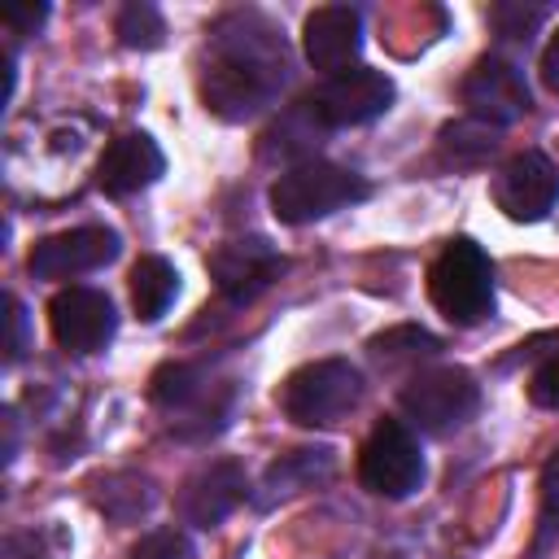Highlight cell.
<instances>
[{
    "label": "cell",
    "instance_id": "cell-23",
    "mask_svg": "<svg viewBox=\"0 0 559 559\" xmlns=\"http://www.w3.org/2000/svg\"><path fill=\"white\" fill-rule=\"evenodd\" d=\"M131 559H192V542L183 528H157V533L140 537Z\"/></svg>",
    "mask_w": 559,
    "mask_h": 559
},
{
    "label": "cell",
    "instance_id": "cell-3",
    "mask_svg": "<svg viewBox=\"0 0 559 559\" xmlns=\"http://www.w3.org/2000/svg\"><path fill=\"white\" fill-rule=\"evenodd\" d=\"M428 297L454 328H476L493 314V262L489 253L459 236L428 266Z\"/></svg>",
    "mask_w": 559,
    "mask_h": 559
},
{
    "label": "cell",
    "instance_id": "cell-16",
    "mask_svg": "<svg viewBox=\"0 0 559 559\" xmlns=\"http://www.w3.org/2000/svg\"><path fill=\"white\" fill-rule=\"evenodd\" d=\"M332 467H336V459H332V450H288V454H280L271 467H266V476H262V493H258V507H271V502H280V498H293V493H301V489H310V485H319V480H328L332 476Z\"/></svg>",
    "mask_w": 559,
    "mask_h": 559
},
{
    "label": "cell",
    "instance_id": "cell-26",
    "mask_svg": "<svg viewBox=\"0 0 559 559\" xmlns=\"http://www.w3.org/2000/svg\"><path fill=\"white\" fill-rule=\"evenodd\" d=\"M489 17H493V26H498L502 35H520V39H528V31L546 17V9H542V4H528V9H524V4H498Z\"/></svg>",
    "mask_w": 559,
    "mask_h": 559
},
{
    "label": "cell",
    "instance_id": "cell-29",
    "mask_svg": "<svg viewBox=\"0 0 559 559\" xmlns=\"http://www.w3.org/2000/svg\"><path fill=\"white\" fill-rule=\"evenodd\" d=\"M542 79H546L550 92H559V31L550 35V44H546V52H542Z\"/></svg>",
    "mask_w": 559,
    "mask_h": 559
},
{
    "label": "cell",
    "instance_id": "cell-17",
    "mask_svg": "<svg viewBox=\"0 0 559 559\" xmlns=\"http://www.w3.org/2000/svg\"><path fill=\"white\" fill-rule=\"evenodd\" d=\"M148 397H153V406H162L170 415H183V411L205 415L210 411V380L192 362H166V367L153 371Z\"/></svg>",
    "mask_w": 559,
    "mask_h": 559
},
{
    "label": "cell",
    "instance_id": "cell-9",
    "mask_svg": "<svg viewBox=\"0 0 559 559\" xmlns=\"http://www.w3.org/2000/svg\"><path fill=\"white\" fill-rule=\"evenodd\" d=\"M48 323H52V336L61 349L70 354H96L114 341L118 332V314H114V301L100 293V288H61L48 306Z\"/></svg>",
    "mask_w": 559,
    "mask_h": 559
},
{
    "label": "cell",
    "instance_id": "cell-8",
    "mask_svg": "<svg viewBox=\"0 0 559 559\" xmlns=\"http://www.w3.org/2000/svg\"><path fill=\"white\" fill-rule=\"evenodd\" d=\"M463 105L485 127H511L528 114V83L515 61L507 57H480L472 74L463 79Z\"/></svg>",
    "mask_w": 559,
    "mask_h": 559
},
{
    "label": "cell",
    "instance_id": "cell-19",
    "mask_svg": "<svg viewBox=\"0 0 559 559\" xmlns=\"http://www.w3.org/2000/svg\"><path fill=\"white\" fill-rule=\"evenodd\" d=\"M157 502V489L148 476L140 472H114L105 480H96V507L114 520V524H131L140 515H148V507Z\"/></svg>",
    "mask_w": 559,
    "mask_h": 559
},
{
    "label": "cell",
    "instance_id": "cell-18",
    "mask_svg": "<svg viewBox=\"0 0 559 559\" xmlns=\"http://www.w3.org/2000/svg\"><path fill=\"white\" fill-rule=\"evenodd\" d=\"M175 293H179V271H175L166 258L144 253V258L131 266V306H135V314H140L144 323L162 319L166 306L175 301Z\"/></svg>",
    "mask_w": 559,
    "mask_h": 559
},
{
    "label": "cell",
    "instance_id": "cell-6",
    "mask_svg": "<svg viewBox=\"0 0 559 559\" xmlns=\"http://www.w3.org/2000/svg\"><path fill=\"white\" fill-rule=\"evenodd\" d=\"M480 406V384L463 367H432L406 380L402 389V411L424 428V432H450L467 424Z\"/></svg>",
    "mask_w": 559,
    "mask_h": 559
},
{
    "label": "cell",
    "instance_id": "cell-13",
    "mask_svg": "<svg viewBox=\"0 0 559 559\" xmlns=\"http://www.w3.org/2000/svg\"><path fill=\"white\" fill-rule=\"evenodd\" d=\"M245 489H249L245 467L236 459H214V463H205L201 472H192L183 480V489L175 498V511L192 528H214L245 502Z\"/></svg>",
    "mask_w": 559,
    "mask_h": 559
},
{
    "label": "cell",
    "instance_id": "cell-20",
    "mask_svg": "<svg viewBox=\"0 0 559 559\" xmlns=\"http://www.w3.org/2000/svg\"><path fill=\"white\" fill-rule=\"evenodd\" d=\"M493 148H498V127H485L476 118H463V122H445L441 127V153L454 166H480Z\"/></svg>",
    "mask_w": 559,
    "mask_h": 559
},
{
    "label": "cell",
    "instance_id": "cell-21",
    "mask_svg": "<svg viewBox=\"0 0 559 559\" xmlns=\"http://www.w3.org/2000/svg\"><path fill=\"white\" fill-rule=\"evenodd\" d=\"M441 349V341L415 323H402V328H389L380 336H371V354L380 362H419V358H432Z\"/></svg>",
    "mask_w": 559,
    "mask_h": 559
},
{
    "label": "cell",
    "instance_id": "cell-11",
    "mask_svg": "<svg viewBox=\"0 0 559 559\" xmlns=\"http://www.w3.org/2000/svg\"><path fill=\"white\" fill-rule=\"evenodd\" d=\"M280 271H284V258L266 236H240L210 253V275L231 306L253 301Z\"/></svg>",
    "mask_w": 559,
    "mask_h": 559
},
{
    "label": "cell",
    "instance_id": "cell-22",
    "mask_svg": "<svg viewBox=\"0 0 559 559\" xmlns=\"http://www.w3.org/2000/svg\"><path fill=\"white\" fill-rule=\"evenodd\" d=\"M118 39H122L127 48H140V52L162 48V39H166V17H162V9L148 4V0H131V4L118 13Z\"/></svg>",
    "mask_w": 559,
    "mask_h": 559
},
{
    "label": "cell",
    "instance_id": "cell-30",
    "mask_svg": "<svg viewBox=\"0 0 559 559\" xmlns=\"http://www.w3.org/2000/svg\"><path fill=\"white\" fill-rule=\"evenodd\" d=\"M13 450H17V415L4 411V463L13 459Z\"/></svg>",
    "mask_w": 559,
    "mask_h": 559
},
{
    "label": "cell",
    "instance_id": "cell-12",
    "mask_svg": "<svg viewBox=\"0 0 559 559\" xmlns=\"http://www.w3.org/2000/svg\"><path fill=\"white\" fill-rule=\"evenodd\" d=\"M114 258H118V231H109V227H74V231L44 236L31 249L26 266H31L35 280H74V275L100 271Z\"/></svg>",
    "mask_w": 559,
    "mask_h": 559
},
{
    "label": "cell",
    "instance_id": "cell-2",
    "mask_svg": "<svg viewBox=\"0 0 559 559\" xmlns=\"http://www.w3.org/2000/svg\"><path fill=\"white\" fill-rule=\"evenodd\" d=\"M367 179L336 166V162H319V157H306L297 166H288L275 183H271V214L288 227H301V223H314V218H328L345 205H358L367 197Z\"/></svg>",
    "mask_w": 559,
    "mask_h": 559
},
{
    "label": "cell",
    "instance_id": "cell-7",
    "mask_svg": "<svg viewBox=\"0 0 559 559\" xmlns=\"http://www.w3.org/2000/svg\"><path fill=\"white\" fill-rule=\"evenodd\" d=\"M306 105L323 131L362 127V122H376L393 105V79L367 66H354L345 74H332Z\"/></svg>",
    "mask_w": 559,
    "mask_h": 559
},
{
    "label": "cell",
    "instance_id": "cell-25",
    "mask_svg": "<svg viewBox=\"0 0 559 559\" xmlns=\"http://www.w3.org/2000/svg\"><path fill=\"white\" fill-rule=\"evenodd\" d=\"M555 528H559V450L542 472V533H537V546H546Z\"/></svg>",
    "mask_w": 559,
    "mask_h": 559
},
{
    "label": "cell",
    "instance_id": "cell-28",
    "mask_svg": "<svg viewBox=\"0 0 559 559\" xmlns=\"http://www.w3.org/2000/svg\"><path fill=\"white\" fill-rule=\"evenodd\" d=\"M26 349V310L17 297H9V362H17Z\"/></svg>",
    "mask_w": 559,
    "mask_h": 559
},
{
    "label": "cell",
    "instance_id": "cell-4",
    "mask_svg": "<svg viewBox=\"0 0 559 559\" xmlns=\"http://www.w3.org/2000/svg\"><path fill=\"white\" fill-rule=\"evenodd\" d=\"M358 402H362V376L345 358L306 362L280 384V411L301 428H332Z\"/></svg>",
    "mask_w": 559,
    "mask_h": 559
},
{
    "label": "cell",
    "instance_id": "cell-10",
    "mask_svg": "<svg viewBox=\"0 0 559 559\" xmlns=\"http://www.w3.org/2000/svg\"><path fill=\"white\" fill-rule=\"evenodd\" d=\"M493 201L515 223H537L559 201V170L546 153L524 148L493 175Z\"/></svg>",
    "mask_w": 559,
    "mask_h": 559
},
{
    "label": "cell",
    "instance_id": "cell-27",
    "mask_svg": "<svg viewBox=\"0 0 559 559\" xmlns=\"http://www.w3.org/2000/svg\"><path fill=\"white\" fill-rule=\"evenodd\" d=\"M44 17H48L44 4H9V9H4V22H9L13 35H35V26H39Z\"/></svg>",
    "mask_w": 559,
    "mask_h": 559
},
{
    "label": "cell",
    "instance_id": "cell-1",
    "mask_svg": "<svg viewBox=\"0 0 559 559\" xmlns=\"http://www.w3.org/2000/svg\"><path fill=\"white\" fill-rule=\"evenodd\" d=\"M288 74L284 35L253 9L227 13L205 44L201 70V100L223 122H245L271 105Z\"/></svg>",
    "mask_w": 559,
    "mask_h": 559
},
{
    "label": "cell",
    "instance_id": "cell-24",
    "mask_svg": "<svg viewBox=\"0 0 559 559\" xmlns=\"http://www.w3.org/2000/svg\"><path fill=\"white\" fill-rule=\"evenodd\" d=\"M528 397H533V406H542V411H559V349L537 362V371H533V380H528Z\"/></svg>",
    "mask_w": 559,
    "mask_h": 559
},
{
    "label": "cell",
    "instance_id": "cell-5",
    "mask_svg": "<svg viewBox=\"0 0 559 559\" xmlns=\"http://www.w3.org/2000/svg\"><path fill=\"white\" fill-rule=\"evenodd\" d=\"M358 480L367 493L406 498L424 480V454L415 432L402 419H380L358 450Z\"/></svg>",
    "mask_w": 559,
    "mask_h": 559
},
{
    "label": "cell",
    "instance_id": "cell-14",
    "mask_svg": "<svg viewBox=\"0 0 559 559\" xmlns=\"http://www.w3.org/2000/svg\"><path fill=\"white\" fill-rule=\"evenodd\" d=\"M301 44H306V57H310L314 70L345 74L349 61L362 48V17H358V9H349V4H323V9H314L306 17Z\"/></svg>",
    "mask_w": 559,
    "mask_h": 559
},
{
    "label": "cell",
    "instance_id": "cell-15",
    "mask_svg": "<svg viewBox=\"0 0 559 559\" xmlns=\"http://www.w3.org/2000/svg\"><path fill=\"white\" fill-rule=\"evenodd\" d=\"M162 170H166V157H162L157 140L144 135V131H127V135H118V140L105 148V157H100V166H96V183H100L109 197H131V192L157 183Z\"/></svg>",
    "mask_w": 559,
    "mask_h": 559
}]
</instances>
